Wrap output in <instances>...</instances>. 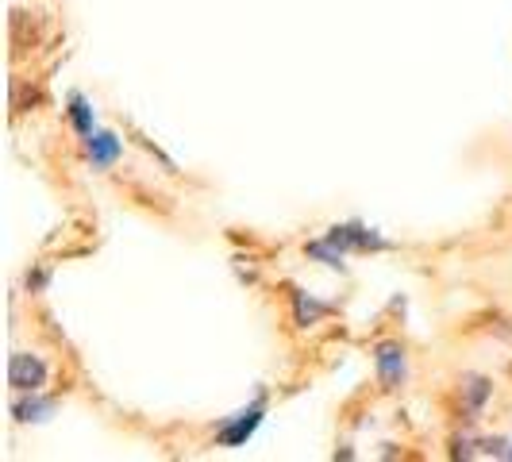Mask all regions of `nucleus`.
Listing matches in <instances>:
<instances>
[{
	"mask_svg": "<svg viewBox=\"0 0 512 462\" xmlns=\"http://www.w3.org/2000/svg\"><path fill=\"white\" fill-rule=\"evenodd\" d=\"M266 409H270V393L266 389H258L255 397L243 405V409H235L216 428V447H224V451H235V447H247L255 432L262 428V420H266Z\"/></svg>",
	"mask_w": 512,
	"mask_h": 462,
	"instance_id": "nucleus-1",
	"label": "nucleus"
},
{
	"mask_svg": "<svg viewBox=\"0 0 512 462\" xmlns=\"http://www.w3.org/2000/svg\"><path fill=\"white\" fill-rule=\"evenodd\" d=\"M370 359H374V378L385 393H401L409 385V347L401 339H378L370 347Z\"/></svg>",
	"mask_w": 512,
	"mask_h": 462,
	"instance_id": "nucleus-2",
	"label": "nucleus"
},
{
	"mask_svg": "<svg viewBox=\"0 0 512 462\" xmlns=\"http://www.w3.org/2000/svg\"><path fill=\"white\" fill-rule=\"evenodd\" d=\"M324 239H332L343 255H385L393 251V239H385L378 228L362 224V220H343L324 231Z\"/></svg>",
	"mask_w": 512,
	"mask_h": 462,
	"instance_id": "nucleus-3",
	"label": "nucleus"
},
{
	"mask_svg": "<svg viewBox=\"0 0 512 462\" xmlns=\"http://www.w3.org/2000/svg\"><path fill=\"white\" fill-rule=\"evenodd\" d=\"M47 382H51V366H47L43 355L12 351V359H8V385H12V393H35Z\"/></svg>",
	"mask_w": 512,
	"mask_h": 462,
	"instance_id": "nucleus-4",
	"label": "nucleus"
},
{
	"mask_svg": "<svg viewBox=\"0 0 512 462\" xmlns=\"http://www.w3.org/2000/svg\"><path fill=\"white\" fill-rule=\"evenodd\" d=\"M285 301H289V316H293V328H297V332H312L316 324H324L335 312V305L312 297V293H305L301 285H293V282L285 285Z\"/></svg>",
	"mask_w": 512,
	"mask_h": 462,
	"instance_id": "nucleus-5",
	"label": "nucleus"
},
{
	"mask_svg": "<svg viewBox=\"0 0 512 462\" xmlns=\"http://www.w3.org/2000/svg\"><path fill=\"white\" fill-rule=\"evenodd\" d=\"M81 143H85V162H89V170H97V174H108V170L124 158V139L112 128H97L89 139H81Z\"/></svg>",
	"mask_w": 512,
	"mask_h": 462,
	"instance_id": "nucleus-6",
	"label": "nucleus"
},
{
	"mask_svg": "<svg viewBox=\"0 0 512 462\" xmlns=\"http://www.w3.org/2000/svg\"><path fill=\"white\" fill-rule=\"evenodd\" d=\"M493 401V378L486 374H462L459 378V416L466 424L482 420L486 405Z\"/></svg>",
	"mask_w": 512,
	"mask_h": 462,
	"instance_id": "nucleus-7",
	"label": "nucleus"
},
{
	"mask_svg": "<svg viewBox=\"0 0 512 462\" xmlns=\"http://www.w3.org/2000/svg\"><path fill=\"white\" fill-rule=\"evenodd\" d=\"M8 412H12L16 424H47L54 412H58V397H47L43 389H35V393H16Z\"/></svg>",
	"mask_w": 512,
	"mask_h": 462,
	"instance_id": "nucleus-8",
	"label": "nucleus"
},
{
	"mask_svg": "<svg viewBox=\"0 0 512 462\" xmlns=\"http://www.w3.org/2000/svg\"><path fill=\"white\" fill-rule=\"evenodd\" d=\"M66 120H70V128H74L77 139H89L93 131H97V108H93V101L85 97V93H70L66 97Z\"/></svg>",
	"mask_w": 512,
	"mask_h": 462,
	"instance_id": "nucleus-9",
	"label": "nucleus"
},
{
	"mask_svg": "<svg viewBox=\"0 0 512 462\" xmlns=\"http://www.w3.org/2000/svg\"><path fill=\"white\" fill-rule=\"evenodd\" d=\"M305 258L308 262H320V266H328V270H339V274H347V255L335 247L332 239H312V243H305Z\"/></svg>",
	"mask_w": 512,
	"mask_h": 462,
	"instance_id": "nucleus-10",
	"label": "nucleus"
},
{
	"mask_svg": "<svg viewBox=\"0 0 512 462\" xmlns=\"http://www.w3.org/2000/svg\"><path fill=\"white\" fill-rule=\"evenodd\" d=\"M51 278H54L51 266H39V262H35V266L24 274V289L31 293V297H43V293L51 289Z\"/></svg>",
	"mask_w": 512,
	"mask_h": 462,
	"instance_id": "nucleus-11",
	"label": "nucleus"
},
{
	"mask_svg": "<svg viewBox=\"0 0 512 462\" xmlns=\"http://www.w3.org/2000/svg\"><path fill=\"white\" fill-rule=\"evenodd\" d=\"M509 436H486L478 439V451L486 455V459H509Z\"/></svg>",
	"mask_w": 512,
	"mask_h": 462,
	"instance_id": "nucleus-12",
	"label": "nucleus"
},
{
	"mask_svg": "<svg viewBox=\"0 0 512 462\" xmlns=\"http://www.w3.org/2000/svg\"><path fill=\"white\" fill-rule=\"evenodd\" d=\"M451 447H455V451H451L455 459H474V455H482V451H478V439L474 436H455L451 439Z\"/></svg>",
	"mask_w": 512,
	"mask_h": 462,
	"instance_id": "nucleus-13",
	"label": "nucleus"
},
{
	"mask_svg": "<svg viewBox=\"0 0 512 462\" xmlns=\"http://www.w3.org/2000/svg\"><path fill=\"white\" fill-rule=\"evenodd\" d=\"M512 439V436H509ZM509 462H512V443H509Z\"/></svg>",
	"mask_w": 512,
	"mask_h": 462,
	"instance_id": "nucleus-14",
	"label": "nucleus"
}]
</instances>
